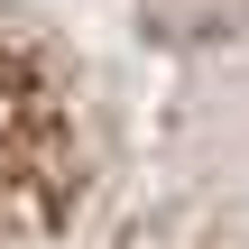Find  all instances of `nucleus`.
<instances>
[]
</instances>
